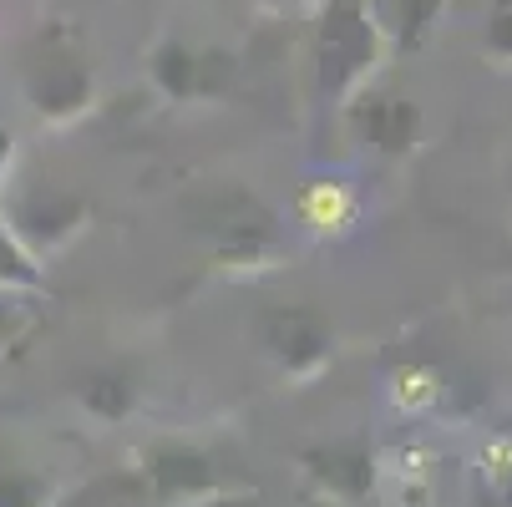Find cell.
<instances>
[{
  "instance_id": "cell-2",
  "label": "cell",
  "mask_w": 512,
  "mask_h": 507,
  "mask_svg": "<svg viewBox=\"0 0 512 507\" xmlns=\"http://www.w3.org/2000/svg\"><path fill=\"white\" fill-rule=\"evenodd\" d=\"M396 401H401V406H426V401H436V376H431V371H401V376H396Z\"/></svg>"
},
{
  "instance_id": "cell-1",
  "label": "cell",
  "mask_w": 512,
  "mask_h": 507,
  "mask_svg": "<svg viewBox=\"0 0 512 507\" xmlns=\"http://www.w3.org/2000/svg\"><path fill=\"white\" fill-rule=\"evenodd\" d=\"M355 193L345 183H310L300 193V219L315 229V234H345L355 224Z\"/></svg>"
}]
</instances>
